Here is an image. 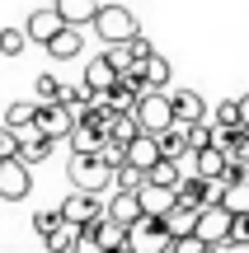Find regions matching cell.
<instances>
[{"label":"cell","instance_id":"cell-1","mask_svg":"<svg viewBox=\"0 0 249 253\" xmlns=\"http://www.w3.org/2000/svg\"><path fill=\"white\" fill-rule=\"evenodd\" d=\"M127 253H174V235L165 230V216L141 211L127 225Z\"/></svg>","mask_w":249,"mask_h":253},{"label":"cell","instance_id":"cell-2","mask_svg":"<svg viewBox=\"0 0 249 253\" xmlns=\"http://www.w3.org/2000/svg\"><path fill=\"white\" fill-rule=\"evenodd\" d=\"M113 164H103L99 160V150L94 155H85V150H71V183L75 188H85V192H108L113 188Z\"/></svg>","mask_w":249,"mask_h":253},{"label":"cell","instance_id":"cell-3","mask_svg":"<svg viewBox=\"0 0 249 253\" xmlns=\"http://www.w3.org/2000/svg\"><path fill=\"white\" fill-rule=\"evenodd\" d=\"M137 122L141 131H165V126H174V103H169V89H146L137 99Z\"/></svg>","mask_w":249,"mask_h":253},{"label":"cell","instance_id":"cell-4","mask_svg":"<svg viewBox=\"0 0 249 253\" xmlns=\"http://www.w3.org/2000/svg\"><path fill=\"white\" fill-rule=\"evenodd\" d=\"M94 33L103 38V42H127L132 33H141L137 19H132L127 5H99V14H94Z\"/></svg>","mask_w":249,"mask_h":253},{"label":"cell","instance_id":"cell-5","mask_svg":"<svg viewBox=\"0 0 249 253\" xmlns=\"http://www.w3.org/2000/svg\"><path fill=\"white\" fill-rule=\"evenodd\" d=\"M231 220H235V211L226 207V202H207V207L198 211V235H202L212 249H226V239H231Z\"/></svg>","mask_w":249,"mask_h":253},{"label":"cell","instance_id":"cell-6","mask_svg":"<svg viewBox=\"0 0 249 253\" xmlns=\"http://www.w3.org/2000/svg\"><path fill=\"white\" fill-rule=\"evenodd\" d=\"M75 122H80V113H75L66 99H56V103H38V131H47L52 141H66Z\"/></svg>","mask_w":249,"mask_h":253},{"label":"cell","instance_id":"cell-7","mask_svg":"<svg viewBox=\"0 0 249 253\" xmlns=\"http://www.w3.org/2000/svg\"><path fill=\"white\" fill-rule=\"evenodd\" d=\"M61 216H66V220H75V225H94V220H103V216H108V207L99 202V192L75 188L71 197L61 202Z\"/></svg>","mask_w":249,"mask_h":253},{"label":"cell","instance_id":"cell-8","mask_svg":"<svg viewBox=\"0 0 249 253\" xmlns=\"http://www.w3.org/2000/svg\"><path fill=\"white\" fill-rule=\"evenodd\" d=\"M28 192H33V178H28V164L19 160V155L0 160V197H5V202H24Z\"/></svg>","mask_w":249,"mask_h":253},{"label":"cell","instance_id":"cell-9","mask_svg":"<svg viewBox=\"0 0 249 253\" xmlns=\"http://www.w3.org/2000/svg\"><path fill=\"white\" fill-rule=\"evenodd\" d=\"M28 38H33V42H52V38L56 33H61V28H66V19H61V9H56V5H43V9H33V14H28Z\"/></svg>","mask_w":249,"mask_h":253},{"label":"cell","instance_id":"cell-10","mask_svg":"<svg viewBox=\"0 0 249 253\" xmlns=\"http://www.w3.org/2000/svg\"><path fill=\"white\" fill-rule=\"evenodd\" d=\"M127 160L141 164V169H150L155 160H165V150H160V136H155V131H137V136H132V145H127Z\"/></svg>","mask_w":249,"mask_h":253},{"label":"cell","instance_id":"cell-11","mask_svg":"<svg viewBox=\"0 0 249 253\" xmlns=\"http://www.w3.org/2000/svg\"><path fill=\"white\" fill-rule=\"evenodd\" d=\"M141 211H146V207H141V192H132V188H113V197H108V216H113V220L132 225Z\"/></svg>","mask_w":249,"mask_h":253},{"label":"cell","instance_id":"cell-12","mask_svg":"<svg viewBox=\"0 0 249 253\" xmlns=\"http://www.w3.org/2000/svg\"><path fill=\"white\" fill-rule=\"evenodd\" d=\"M169 103H174V122H198L207 118V103L198 89H169Z\"/></svg>","mask_w":249,"mask_h":253},{"label":"cell","instance_id":"cell-13","mask_svg":"<svg viewBox=\"0 0 249 253\" xmlns=\"http://www.w3.org/2000/svg\"><path fill=\"white\" fill-rule=\"evenodd\" d=\"M103 136H108V131H103V126L94 122V118H80V122L71 126V136H66V141H71V150H85V155H94V150L103 145Z\"/></svg>","mask_w":249,"mask_h":253},{"label":"cell","instance_id":"cell-14","mask_svg":"<svg viewBox=\"0 0 249 253\" xmlns=\"http://www.w3.org/2000/svg\"><path fill=\"white\" fill-rule=\"evenodd\" d=\"M118 75H122V71L113 66V56L103 52V56H94V61L85 66V75H80V80L90 84V89H113V84H118Z\"/></svg>","mask_w":249,"mask_h":253},{"label":"cell","instance_id":"cell-15","mask_svg":"<svg viewBox=\"0 0 249 253\" xmlns=\"http://www.w3.org/2000/svg\"><path fill=\"white\" fill-rule=\"evenodd\" d=\"M80 47H85V38H80V24H66L61 33L47 42V56L52 61H71V56H80Z\"/></svg>","mask_w":249,"mask_h":253},{"label":"cell","instance_id":"cell-16","mask_svg":"<svg viewBox=\"0 0 249 253\" xmlns=\"http://www.w3.org/2000/svg\"><path fill=\"white\" fill-rule=\"evenodd\" d=\"M226 164H231V155H226L221 145H202V150H193V169L202 173V178H226Z\"/></svg>","mask_w":249,"mask_h":253},{"label":"cell","instance_id":"cell-17","mask_svg":"<svg viewBox=\"0 0 249 253\" xmlns=\"http://www.w3.org/2000/svg\"><path fill=\"white\" fill-rule=\"evenodd\" d=\"M160 150L169 155V160H188L193 155V141H188V122H174L160 131Z\"/></svg>","mask_w":249,"mask_h":253},{"label":"cell","instance_id":"cell-18","mask_svg":"<svg viewBox=\"0 0 249 253\" xmlns=\"http://www.w3.org/2000/svg\"><path fill=\"white\" fill-rule=\"evenodd\" d=\"M165 230H169V235H193V230H198V207H184V202H174V207H169L165 211Z\"/></svg>","mask_w":249,"mask_h":253},{"label":"cell","instance_id":"cell-19","mask_svg":"<svg viewBox=\"0 0 249 253\" xmlns=\"http://www.w3.org/2000/svg\"><path fill=\"white\" fill-rule=\"evenodd\" d=\"M56 9H61L66 24H94V14H99V0H56Z\"/></svg>","mask_w":249,"mask_h":253},{"label":"cell","instance_id":"cell-20","mask_svg":"<svg viewBox=\"0 0 249 253\" xmlns=\"http://www.w3.org/2000/svg\"><path fill=\"white\" fill-rule=\"evenodd\" d=\"M141 75H146V84L150 89H169V56H160V52H150L146 61H141Z\"/></svg>","mask_w":249,"mask_h":253},{"label":"cell","instance_id":"cell-21","mask_svg":"<svg viewBox=\"0 0 249 253\" xmlns=\"http://www.w3.org/2000/svg\"><path fill=\"white\" fill-rule=\"evenodd\" d=\"M43 244L52 249V253H75V244H80V225H75V220H61V225H56Z\"/></svg>","mask_w":249,"mask_h":253},{"label":"cell","instance_id":"cell-22","mask_svg":"<svg viewBox=\"0 0 249 253\" xmlns=\"http://www.w3.org/2000/svg\"><path fill=\"white\" fill-rule=\"evenodd\" d=\"M174 202H179V197H174V188H160V183H146V188H141V207L155 211V216H165Z\"/></svg>","mask_w":249,"mask_h":253},{"label":"cell","instance_id":"cell-23","mask_svg":"<svg viewBox=\"0 0 249 253\" xmlns=\"http://www.w3.org/2000/svg\"><path fill=\"white\" fill-rule=\"evenodd\" d=\"M179 178H184V173H179V160H169V155L146 169V183H160V188H179Z\"/></svg>","mask_w":249,"mask_h":253},{"label":"cell","instance_id":"cell-24","mask_svg":"<svg viewBox=\"0 0 249 253\" xmlns=\"http://www.w3.org/2000/svg\"><path fill=\"white\" fill-rule=\"evenodd\" d=\"M28 122H38V99H19V103H9L5 108V126H28Z\"/></svg>","mask_w":249,"mask_h":253},{"label":"cell","instance_id":"cell-25","mask_svg":"<svg viewBox=\"0 0 249 253\" xmlns=\"http://www.w3.org/2000/svg\"><path fill=\"white\" fill-rule=\"evenodd\" d=\"M61 94H66V84L56 80L52 71H43V75H38V80H33V99H38V103H56V99H61Z\"/></svg>","mask_w":249,"mask_h":253},{"label":"cell","instance_id":"cell-26","mask_svg":"<svg viewBox=\"0 0 249 253\" xmlns=\"http://www.w3.org/2000/svg\"><path fill=\"white\" fill-rule=\"evenodd\" d=\"M113 188H132V192H141L146 188V169H141V164H118V173H113Z\"/></svg>","mask_w":249,"mask_h":253},{"label":"cell","instance_id":"cell-27","mask_svg":"<svg viewBox=\"0 0 249 253\" xmlns=\"http://www.w3.org/2000/svg\"><path fill=\"white\" fill-rule=\"evenodd\" d=\"M28 42H33L28 28H0V56H24Z\"/></svg>","mask_w":249,"mask_h":253},{"label":"cell","instance_id":"cell-28","mask_svg":"<svg viewBox=\"0 0 249 253\" xmlns=\"http://www.w3.org/2000/svg\"><path fill=\"white\" fill-rule=\"evenodd\" d=\"M99 160L103 164H127V141H118V136H103V145H99Z\"/></svg>","mask_w":249,"mask_h":253},{"label":"cell","instance_id":"cell-29","mask_svg":"<svg viewBox=\"0 0 249 253\" xmlns=\"http://www.w3.org/2000/svg\"><path fill=\"white\" fill-rule=\"evenodd\" d=\"M226 249H249V211H235V220H231V239H226Z\"/></svg>","mask_w":249,"mask_h":253},{"label":"cell","instance_id":"cell-30","mask_svg":"<svg viewBox=\"0 0 249 253\" xmlns=\"http://www.w3.org/2000/svg\"><path fill=\"white\" fill-rule=\"evenodd\" d=\"M221 202H226L231 211H249V183H226Z\"/></svg>","mask_w":249,"mask_h":253},{"label":"cell","instance_id":"cell-31","mask_svg":"<svg viewBox=\"0 0 249 253\" xmlns=\"http://www.w3.org/2000/svg\"><path fill=\"white\" fill-rule=\"evenodd\" d=\"M212 118L221 122V126H240V99H221L212 108Z\"/></svg>","mask_w":249,"mask_h":253},{"label":"cell","instance_id":"cell-32","mask_svg":"<svg viewBox=\"0 0 249 253\" xmlns=\"http://www.w3.org/2000/svg\"><path fill=\"white\" fill-rule=\"evenodd\" d=\"M61 220H66V216H61V207H56V211H38V216H33V230H38V235L47 239V235H52L56 225H61Z\"/></svg>","mask_w":249,"mask_h":253},{"label":"cell","instance_id":"cell-33","mask_svg":"<svg viewBox=\"0 0 249 253\" xmlns=\"http://www.w3.org/2000/svg\"><path fill=\"white\" fill-rule=\"evenodd\" d=\"M9 155H19V131L14 126H0V160H9Z\"/></svg>","mask_w":249,"mask_h":253},{"label":"cell","instance_id":"cell-34","mask_svg":"<svg viewBox=\"0 0 249 253\" xmlns=\"http://www.w3.org/2000/svg\"><path fill=\"white\" fill-rule=\"evenodd\" d=\"M127 47H132V56H137V61H146V56L155 52V42H150L146 33H132V38H127Z\"/></svg>","mask_w":249,"mask_h":253},{"label":"cell","instance_id":"cell-35","mask_svg":"<svg viewBox=\"0 0 249 253\" xmlns=\"http://www.w3.org/2000/svg\"><path fill=\"white\" fill-rule=\"evenodd\" d=\"M240 122L249 126V94H245V99H240Z\"/></svg>","mask_w":249,"mask_h":253}]
</instances>
